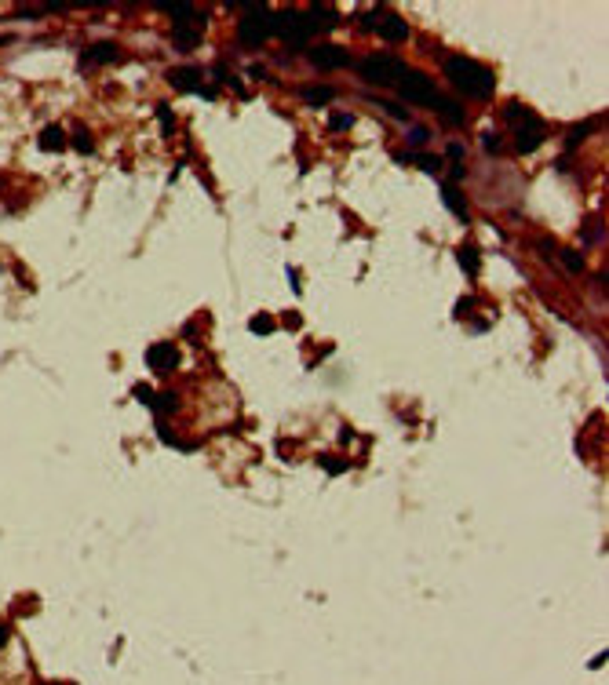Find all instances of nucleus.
<instances>
[{
  "mask_svg": "<svg viewBox=\"0 0 609 685\" xmlns=\"http://www.w3.org/2000/svg\"><path fill=\"white\" fill-rule=\"evenodd\" d=\"M310 62L318 70H336V66H343V62H347V55H343V48H336V44H318V48H310Z\"/></svg>",
  "mask_w": 609,
  "mask_h": 685,
  "instance_id": "nucleus-11",
  "label": "nucleus"
},
{
  "mask_svg": "<svg viewBox=\"0 0 609 685\" xmlns=\"http://www.w3.org/2000/svg\"><path fill=\"white\" fill-rule=\"evenodd\" d=\"M117 58H121L117 44H92L80 51V66H102V62H117Z\"/></svg>",
  "mask_w": 609,
  "mask_h": 685,
  "instance_id": "nucleus-12",
  "label": "nucleus"
},
{
  "mask_svg": "<svg viewBox=\"0 0 609 685\" xmlns=\"http://www.w3.org/2000/svg\"><path fill=\"white\" fill-rule=\"evenodd\" d=\"M8 646V624H0V649Z\"/></svg>",
  "mask_w": 609,
  "mask_h": 685,
  "instance_id": "nucleus-33",
  "label": "nucleus"
},
{
  "mask_svg": "<svg viewBox=\"0 0 609 685\" xmlns=\"http://www.w3.org/2000/svg\"><path fill=\"white\" fill-rule=\"evenodd\" d=\"M321 467L328 470V474H340V470H347V463L340 459V463H336V459H321Z\"/></svg>",
  "mask_w": 609,
  "mask_h": 685,
  "instance_id": "nucleus-28",
  "label": "nucleus"
},
{
  "mask_svg": "<svg viewBox=\"0 0 609 685\" xmlns=\"http://www.w3.org/2000/svg\"><path fill=\"white\" fill-rule=\"evenodd\" d=\"M40 685H59V681H40Z\"/></svg>",
  "mask_w": 609,
  "mask_h": 685,
  "instance_id": "nucleus-34",
  "label": "nucleus"
},
{
  "mask_svg": "<svg viewBox=\"0 0 609 685\" xmlns=\"http://www.w3.org/2000/svg\"><path fill=\"white\" fill-rule=\"evenodd\" d=\"M132 394H135V397H139L142 405H154V394H150V387H135Z\"/></svg>",
  "mask_w": 609,
  "mask_h": 685,
  "instance_id": "nucleus-29",
  "label": "nucleus"
},
{
  "mask_svg": "<svg viewBox=\"0 0 609 685\" xmlns=\"http://www.w3.org/2000/svg\"><path fill=\"white\" fill-rule=\"evenodd\" d=\"M445 77H449V84L456 92H464L471 99H489L493 88H496L493 70L481 66V62H474V58H449L445 62Z\"/></svg>",
  "mask_w": 609,
  "mask_h": 685,
  "instance_id": "nucleus-1",
  "label": "nucleus"
},
{
  "mask_svg": "<svg viewBox=\"0 0 609 685\" xmlns=\"http://www.w3.org/2000/svg\"><path fill=\"white\" fill-rule=\"evenodd\" d=\"M40 149H51V154L66 149V135H62V128H59V124H48L44 132H40Z\"/></svg>",
  "mask_w": 609,
  "mask_h": 685,
  "instance_id": "nucleus-14",
  "label": "nucleus"
},
{
  "mask_svg": "<svg viewBox=\"0 0 609 685\" xmlns=\"http://www.w3.org/2000/svg\"><path fill=\"white\" fill-rule=\"evenodd\" d=\"M481 142H486V149H500V139H496L493 132H486V135H481Z\"/></svg>",
  "mask_w": 609,
  "mask_h": 685,
  "instance_id": "nucleus-30",
  "label": "nucleus"
},
{
  "mask_svg": "<svg viewBox=\"0 0 609 685\" xmlns=\"http://www.w3.org/2000/svg\"><path fill=\"white\" fill-rule=\"evenodd\" d=\"M146 365H150L157 376L179 369V350H176V342H154V347L146 350Z\"/></svg>",
  "mask_w": 609,
  "mask_h": 685,
  "instance_id": "nucleus-9",
  "label": "nucleus"
},
{
  "mask_svg": "<svg viewBox=\"0 0 609 685\" xmlns=\"http://www.w3.org/2000/svg\"><path fill=\"white\" fill-rule=\"evenodd\" d=\"M562 266H565V270H584V259H580L577 252L565 248V252H562Z\"/></svg>",
  "mask_w": 609,
  "mask_h": 685,
  "instance_id": "nucleus-21",
  "label": "nucleus"
},
{
  "mask_svg": "<svg viewBox=\"0 0 609 685\" xmlns=\"http://www.w3.org/2000/svg\"><path fill=\"white\" fill-rule=\"evenodd\" d=\"M460 157H464V149H460V146L453 142V146H449V161H460Z\"/></svg>",
  "mask_w": 609,
  "mask_h": 685,
  "instance_id": "nucleus-32",
  "label": "nucleus"
},
{
  "mask_svg": "<svg viewBox=\"0 0 609 685\" xmlns=\"http://www.w3.org/2000/svg\"><path fill=\"white\" fill-rule=\"evenodd\" d=\"M176 394H161V401H157V409H164V412H176Z\"/></svg>",
  "mask_w": 609,
  "mask_h": 685,
  "instance_id": "nucleus-26",
  "label": "nucleus"
},
{
  "mask_svg": "<svg viewBox=\"0 0 609 685\" xmlns=\"http://www.w3.org/2000/svg\"><path fill=\"white\" fill-rule=\"evenodd\" d=\"M274 33L285 40L288 48H303L307 40H310L303 11H274Z\"/></svg>",
  "mask_w": 609,
  "mask_h": 685,
  "instance_id": "nucleus-7",
  "label": "nucleus"
},
{
  "mask_svg": "<svg viewBox=\"0 0 609 685\" xmlns=\"http://www.w3.org/2000/svg\"><path fill=\"white\" fill-rule=\"evenodd\" d=\"M398 92H402V99H409V102H434L438 99V92H434V84L427 80V73H416V70L402 73Z\"/></svg>",
  "mask_w": 609,
  "mask_h": 685,
  "instance_id": "nucleus-8",
  "label": "nucleus"
},
{
  "mask_svg": "<svg viewBox=\"0 0 609 685\" xmlns=\"http://www.w3.org/2000/svg\"><path fill=\"white\" fill-rule=\"evenodd\" d=\"M427 139H431V135L424 132V128H412V132H409V142H412V146H424Z\"/></svg>",
  "mask_w": 609,
  "mask_h": 685,
  "instance_id": "nucleus-27",
  "label": "nucleus"
},
{
  "mask_svg": "<svg viewBox=\"0 0 609 685\" xmlns=\"http://www.w3.org/2000/svg\"><path fill=\"white\" fill-rule=\"evenodd\" d=\"M270 37H274V11L263 8V4H252L245 11V18L238 23V40L245 48H259Z\"/></svg>",
  "mask_w": 609,
  "mask_h": 685,
  "instance_id": "nucleus-4",
  "label": "nucleus"
},
{
  "mask_svg": "<svg viewBox=\"0 0 609 685\" xmlns=\"http://www.w3.org/2000/svg\"><path fill=\"white\" fill-rule=\"evenodd\" d=\"M328 124H332V132H340V128H350V124H354V117H350V113H332Z\"/></svg>",
  "mask_w": 609,
  "mask_h": 685,
  "instance_id": "nucleus-22",
  "label": "nucleus"
},
{
  "mask_svg": "<svg viewBox=\"0 0 609 685\" xmlns=\"http://www.w3.org/2000/svg\"><path fill=\"white\" fill-rule=\"evenodd\" d=\"M591 128H595L591 121H587V124H580V128H573V132H570V146H573V142H580V139H584L587 132H591Z\"/></svg>",
  "mask_w": 609,
  "mask_h": 685,
  "instance_id": "nucleus-25",
  "label": "nucleus"
},
{
  "mask_svg": "<svg viewBox=\"0 0 609 685\" xmlns=\"http://www.w3.org/2000/svg\"><path fill=\"white\" fill-rule=\"evenodd\" d=\"M358 70H362V77L369 84H398L402 73H405V66L398 58H390V55H369V58H362Z\"/></svg>",
  "mask_w": 609,
  "mask_h": 685,
  "instance_id": "nucleus-6",
  "label": "nucleus"
},
{
  "mask_svg": "<svg viewBox=\"0 0 609 685\" xmlns=\"http://www.w3.org/2000/svg\"><path fill=\"white\" fill-rule=\"evenodd\" d=\"M168 84L176 92H201V70H190V66H179L168 73Z\"/></svg>",
  "mask_w": 609,
  "mask_h": 685,
  "instance_id": "nucleus-13",
  "label": "nucleus"
},
{
  "mask_svg": "<svg viewBox=\"0 0 609 685\" xmlns=\"http://www.w3.org/2000/svg\"><path fill=\"white\" fill-rule=\"evenodd\" d=\"M204 30H208V15L186 4V11L172 18V44H176V51H194L201 44Z\"/></svg>",
  "mask_w": 609,
  "mask_h": 685,
  "instance_id": "nucleus-3",
  "label": "nucleus"
},
{
  "mask_svg": "<svg viewBox=\"0 0 609 685\" xmlns=\"http://www.w3.org/2000/svg\"><path fill=\"white\" fill-rule=\"evenodd\" d=\"M336 99V88H307L303 92V102H310V106H328Z\"/></svg>",
  "mask_w": 609,
  "mask_h": 685,
  "instance_id": "nucleus-18",
  "label": "nucleus"
},
{
  "mask_svg": "<svg viewBox=\"0 0 609 685\" xmlns=\"http://www.w3.org/2000/svg\"><path fill=\"white\" fill-rule=\"evenodd\" d=\"M303 18H307V30L310 33H325V30H332L336 23H340V15H336L332 8H325V4H310L303 11Z\"/></svg>",
  "mask_w": 609,
  "mask_h": 685,
  "instance_id": "nucleus-10",
  "label": "nucleus"
},
{
  "mask_svg": "<svg viewBox=\"0 0 609 685\" xmlns=\"http://www.w3.org/2000/svg\"><path fill=\"white\" fill-rule=\"evenodd\" d=\"M362 26L372 30V33H380L383 40H390V44H398V40L409 37L405 18L394 15V11H387V8H372V11H365V15H362Z\"/></svg>",
  "mask_w": 609,
  "mask_h": 685,
  "instance_id": "nucleus-5",
  "label": "nucleus"
},
{
  "mask_svg": "<svg viewBox=\"0 0 609 685\" xmlns=\"http://www.w3.org/2000/svg\"><path fill=\"white\" fill-rule=\"evenodd\" d=\"M157 121H161V128H164V132H172V128H176V117H172V110H168L164 102L157 106Z\"/></svg>",
  "mask_w": 609,
  "mask_h": 685,
  "instance_id": "nucleus-20",
  "label": "nucleus"
},
{
  "mask_svg": "<svg viewBox=\"0 0 609 685\" xmlns=\"http://www.w3.org/2000/svg\"><path fill=\"white\" fill-rule=\"evenodd\" d=\"M383 106H387V113H390V117H405V110H402L398 102H383Z\"/></svg>",
  "mask_w": 609,
  "mask_h": 685,
  "instance_id": "nucleus-31",
  "label": "nucleus"
},
{
  "mask_svg": "<svg viewBox=\"0 0 609 685\" xmlns=\"http://www.w3.org/2000/svg\"><path fill=\"white\" fill-rule=\"evenodd\" d=\"M503 117H508V124L515 128V149L518 154H533V149L543 142V135H548L543 121L522 102H511L508 110H503Z\"/></svg>",
  "mask_w": 609,
  "mask_h": 685,
  "instance_id": "nucleus-2",
  "label": "nucleus"
},
{
  "mask_svg": "<svg viewBox=\"0 0 609 685\" xmlns=\"http://www.w3.org/2000/svg\"><path fill=\"white\" fill-rule=\"evenodd\" d=\"M456 259H460V266H464L467 273H478V248L474 245H464V248H456Z\"/></svg>",
  "mask_w": 609,
  "mask_h": 685,
  "instance_id": "nucleus-16",
  "label": "nucleus"
},
{
  "mask_svg": "<svg viewBox=\"0 0 609 685\" xmlns=\"http://www.w3.org/2000/svg\"><path fill=\"white\" fill-rule=\"evenodd\" d=\"M252 332H259V335L274 332V321H270V317H256V321H252Z\"/></svg>",
  "mask_w": 609,
  "mask_h": 685,
  "instance_id": "nucleus-23",
  "label": "nucleus"
},
{
  "mask_svg": "<svg viewBox=\"0 0 609 685\" xmlns=\"http://www.w3.org/2000/svg\"><path fill=\"white\" fill-rule=\"evenodd\" d=\"M434 106H438V113H442L449 124H460V121H464V110H460L456 102H449V99H442V95H438V99H434Z\"/></svg>",
  "mask_w": 609,
  "mask_h": 685,
  "instance_id": "nucleus-17",
  "label": "nucleus"
},
{
  "mask_svg": "<svg viewBox=\"0 0 609 685\" xmlns=\"http://www.w3.org/2000/svg\"><path fill=\"white\" fill-rule=\"evenodd\" d=\"M416 164L424 168V171H438V164H442V161H438V157H427V154H419V157H416Z\"/></svg>",
  "mask_w": 609,
  "mask_h": 685,
  "instance_id": "nucleus-24",
  "label": "nucleus"
},
{
  "mask_svg": "<svg viewBox=\"0 0 609 685\" xmlns=\"http://www.w3.org/2000/svg\"><path fill=\"white\" fill-rule=\"evenodd\" d=\"M73 146L80 149V154H92V149H95V142H92V135H88V128H77V132H73Z\"/></svg>",
  "mask_w": 609,
  "mask_h": 685,
  "instance_id": "nucleus-19",
  "label": "nucleus"
},
{
  "mask_svg": "<svg viewBox=\"0 0 609 685\" xmlns=\"http://www.w3.org/2000/svg\"><path fill=\"white\" fill-rule=\"evenodd\" d=\"M442 194H445V204L456 211V219L467 223V204H464V197H460V190L456 186H442Z\"/></svg>",
  "mask_w": 609,
  "mask_h": 685,
  "instance_id": "nucleus-15",
  "label": "nucleus"
}]
</instances>
